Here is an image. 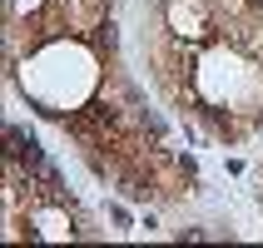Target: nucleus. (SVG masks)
I'll list each match as a JSON object with an SVG mask.
<instances>
[{"label":"nucleus","instance_id":"nucleus-1","mask_svg":"<svg viewBox=\"0 0 263 248\" xmlns=\"http://www.w3.org/2000/svg\"><path fill=\"white\" fill-rule=\"evenodd\" d=\"M164 20H169V30H174L179 40H184V35H189V40L214 35V15H209L204 0H164Z\"/></svg>","mask_w":263,"mask_h":248},{"label":"nucleus","instance_id":"nucleus-2","mask_svg":"<svg viewBox=\"0 0 263 248\" xmlns=\"http://www.w3.org/2000/svg\"><path fill=\"white\" fill-rule=\"evenodd\" d=\"M249 5H253V10H263V0H249Z\"/></svg>","mask_w":263,"mask_h":248},{"label":"nucleus","instance_id":"nucleus-3","mask_svg":"<svg viewBox=\"0 0 263 248\" xmlns=\"http://www.w3.org/2000/svg\"><path fill=\"white\" fill-rule=\"evenodd\" d=\"M258 174H263V164H258Z\"/></svg>","mask_w":263,"mask_h":248}]
</instances>
